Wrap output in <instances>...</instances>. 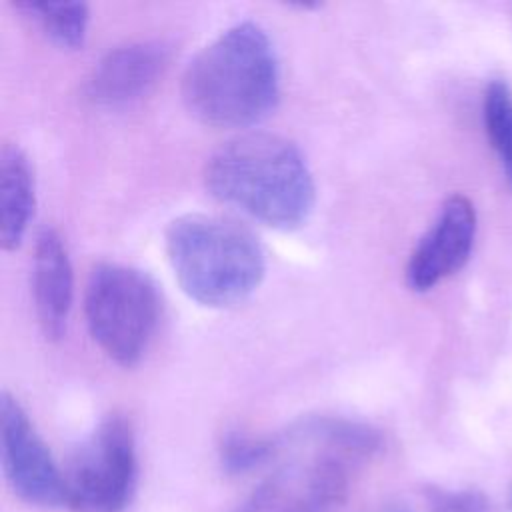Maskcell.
<instances>
[{
  "mask_svg": "<svg viewBox=\"0 0 512 512\" xmlns=\"http://www.w3.org/2000/svg\"><path fill=\"white\" fill-rule=\"evenodd\" d=\"M204 184L218 202L276 230L300 228L316 202L304 154L270 132H246L216 148L206 160Z\"/></svg>",
  "mask_w": 512,
  "mask_h": 512,
  "instance_id": "cell-1",
  "label": "cell"
},
{
  "mask_svg": "<svg viewBox=\"0 0 512 512\" xmlns=\"http://www.w3.org/2000/svg\"><path fill=\"white\" fill-rule=\"evenodd\" d=\"M280 96L274 44L256 22L220 32L188 64L182 76L186 110L202 124L246 128L266 118Z\"/></svg>",
  "mask_w": 512,
  "mask_h": 512,
  "instance_id": "cell-2",
  "label": "cell"
},
{
  "mask_svg": "<svg viewBox=\"0 0 512 512\" xmlns=\"http://www.w3.org/2000/svg\"><path fill=\"white\" fill-rule=\"evenodd\" d=\"M164 248L184 294L208 308L244 302L266 274V254L258 238L220 216L174 218L166 228Z\"/></svg>",
  "mask_w": 512,
  "mask_h": 512,
  "instance_id": "cell-3",
  "label": "cell"
},
{
  "mask_svg": "<svg viewBox=\"0 0 512 512\" xmlns=\"http://www.w3.org/2000/svg\"><path fill=\"white\" fill-rule=\"evenodd\" d=\"M292 436L308 452L272 472L242 512H336L348 492L350 464L380 446L376 430L344 418L308 420Z\"/></svg>",
  "mask_w": 512,
  "mask_h": 512,
  "instance_id": "cell-4",
  "label": "cell"
},
{
  "mask_svg": "<svg viewBox=\"0 0 512 512\" xmlns=\"http://www.w3.org/2000/svg\"><path fill=\"white\" fill-rule=\"evenodd\" d=\"M160 296L140 270L102 262L92 268L84 292V316L92 340L118 366H136L160 322Z\"/></svg>",
  "mask_w": 512,
  "mask_h": 512,
  "instance_id": "cell-5",
  "label": "cell"
},
{
  "mask_svg": "<svg viewBox=\"0 0 512 512\" xmlns=\"http://www.w3.org/2000/svg\"><path fill=\"white\" fill-rule=\"evenodd\" d=\"M64 474V506L74 512H122L136 484V442L130 422L106 416L74 450Z\"/></svg>",
  "mask_w": 512,
  "mask_h": 512,
  "instance_id": "cell-6",
  "label": "cell"
},
{
  "mask_svg": "<svg viewBox=\"0 0 512 512\" xmlns=\"http://www.w3.org/2000/svg\"><path fill=\"white\" fill-rule=\"evenodd\" d=\"M0 458L12 492L32 506L64 504V474L20 402L0 396Z\"/></svg>",
  "mask_w": 512,
  "mask_h": 512,
  "instance_id": "cell-7",
  "label": "cell"
},
{
  "mask_svg": "<svg viewBox=\"0 0 512 512\" xmlns=\"http://www.w3.org/2000/svg\"><path fill=\"white\" fill-rule=\"evenodd\" d=\"M476 208L464 194L444 200L434 224L414 246L406 264V284L414 292H428L458 272L470 258L476 238Z\"/></svg>",
  "mask_w": 512,
  "mask_h": 512,
  "instance_id": "cell-8",
  "label": "cell"
},
{
  "mask_svg": "<svg viewBox=\"0 0 512 512\" xmlns=\"http://www.w3.org/2000/svg\"><path fill=\"white\" fill-rule=\"evenodd\" d=\"M170 48L158 40H140L110 50L86 82L90 102L106 108L126 106L142 98L164 74Z\"/></svg>",
  "mask_w": 512,
  "mask_h": 512,
  "instance_id": "cell-9",
  "label": "cell"
},
{
  "mask_svg": "<svg viewBox=\"0 0 512 512\" xmlns=\"http://www.w3.org/2000/svg\"><path fill=\"white\" fill-rule=\"evenodd\" d=\"M32 296L38 324L46 338L66 332L74 298V274L66 244L54 228H42L32 256Z\"/></svg>",
  "mask_w": 512,
  "mask_h": 512,
  "instance_id": "cell-10",
  "label": "cell"
},
{
  "mask_svg": "<svg viewBox=\"0 0 512 512\" xmlns=\"http://www.w3.org/2000/svg\"><path fill=\"white\" fill-rule=\"evenodd\" d=\"M34 172L28 156L12 144L0 152V244L16 250L34 214Z\"/></svg>",
  "mask_w": 512,
  "mask_h": 512,
  "instance_id": "cell-11",
  "label": "cell"
},
{
  "mask_svg": "<svg viewBox=\"0 0 512 512\" xmlns=\"http://www.w3.org/2000/svg\"><path fill=\"white\" fill-rule=\"evenodd\" d=\"M16 8L32 18L42 32L62 48H78L84 44L90 12L84 2H48L24 0Z\"/></svg>",
  "mask_w": 512,
  "mask_h": 512,
  "instance_id": "cell-12",
  "label": "cell"
},
{
  "mask_svg": "<svg viewBox=\"0 0 512 512\" xmlns=\"http://www.w3.org/2000/svg\"><path fill=\"white\" fill-rule=\"evenodd\" d=\"M484 128L512 188V90L504 80H492L484 92Z\"/></svg>",
  "mask_w": 512,
  "mask_h": 512,
  "instance_id": "cell-13",
  "label": "cell"
},
{
  "mask_svg": "<svg viewBox=\"0 0 512 512\" xmlns=\"http://www.w3.org/2000/svg\"><path fill=\"white\" fill-rule=\"evenodd\" d=\"M486 502L476 492H448L426 488L400 496L382 512H484Z\"/></svg>",
  "mask_w": 512,
  "mask_h": 512,
  "instance_id": "cell-14",
  "label": "cell"
},
{
  "mask_svg": "<svg viewBox=\"0 0 512 512\" xmlns=\"http://www.w3.org/2000/svg\"><path fill=\"white\" fill-rule=\"evenodd\" d=\"M278 450H280L278 440L274 438H260L244 432H230L222 440L220 456L226 470L248 472L272 460Z\"/></svg>",
  "mask_w": 512,
  "mask_h": 512,
  "instance_id": "cell-15",
  "label": "cell"
}]
</instances>
